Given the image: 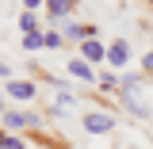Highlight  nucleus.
<instances>
[{
    "label": "nucleus",
    "mask_w": 153,
    "mask_h": 149,
    "mask_svg": "<svg viewBox=\"0 0 153 149\" xmlns=\"http://www.w3.org/2000/svg\"><path fill=\"white\" fill-rule=\"evenodd\" d=\"M111 126H115V119L103 115V111H92L88 119H84V130H88V134H107Z\"/></svg>",
    "instance_id": "nucleus-1"
},
{
    "label": "nucleus",
    "mask_w": 153,
    "mask_h": 149,
    "mask_svg": "<svg viewBox=\"0 0 153 149\" xmlns=\"http://www.w3.org/2000/svg\"><path fill=\"white\" fill-rule=\"evenodd\" d=\"M38 119L35 115H23V111H8L4 115V126H8V130H23V126H35Z\"/></svg>",
    "instance_id": "nucleus-2"
},
{
    "label": "nucleus",
    "mask_w": 153,
    "mask_h": 149,
    "mask_svg": "<svg viewBox=\"0 0 153 149\" xmlns=\"http://www.w3.org/2000/svg\"><path fill=\"white\" fill-rule=\"evenodd\" d=\"M8 96L23 103V99H31V96H35V84H31V80H12V84H8Z\"/></svg>",
    "instance_id": "nucleus-3"
},
{
    "label": "nucleus",
    "mask_w": 153,
    "mask_h": 149,
    "mask_svg": "<svg viewBox=\"0 0 153 149\" xmlns=\"http://www.w3.org/2000/svg\"><path fill=\"white\" fill-rule=\"evenodd\" d=\"M84 57H88V61H103V57H107V50H103L100 42H92V38H88V42H84Z\"/></svg>",
    "instance_id": "nucleus-4"
},
{
    "label": "nucleus",
    "mask_w": 153,
    "mask_h": 149,
    "mask_svg": "<svg viewBox=\"0 0 153 149\" xmlns=\"http://www.w3.org/2000/svg\"><path fill=\"white\" fill-rule=\"evenodd\" d=\"M107 57H111V65H126V42H111Z\"/></svg>",
    "instance_id": "nucleus-5"
},
{
    "label": "nucleus",
    "mask_w": 153,
    "mask_h": 149,
    "mask_svg": "<svg viewBox=\"0 0 153 149\" xmlns=\"http://www.w3.org/2000/svg\"><path fill=\"white\" fill-rule=\"evenodd\" d=\"M73 4H76V0H50V16H69Z\"/></svg>",
    "instance_id": "nucleus-6"
},
{
    "label": "nucleus",
    "mask_w": 153,
    "mask_h": 149,
    "mask_svg": "<svg viewBox=\"0 0 153 149\" xmlns=\"http://www.w3.org/2000/svg\"><path fill=\"white\" fill-rule=\"evenodd\" d=\"M69 73H73V76H80V80H92V69H88L84 61H69Z\"/></svg>",
    "instance_id": "nucleus-7"
},
{
    "label": "nucleus",
    "mask_w": 153,
    "mask_h": 149,
    "mask_svg": "<svg viewBox=\"0 0 153 149\" xmlns=\"http://www.w3.org/2000/svg\"><path fill=\"white\" fill-rule=\"evenodd\" d=\"M42 42H46V35H38V31H31V35H23V46H27V50H38Z\"/></svg>",
    "instance_id": "nucleus-8"
},
{
    "label": "nucleus",
    "mask_w": 153,
    "mask_h": 149,
    "mask_svg": "<svg viewBox=\"0 0 153 149\" xmlns=\"http://www.w3.org/2000/svg\"><path fill=\"white\" fill-rule=\"evenodd\" d=\"M0 149H23V142L12 138V134H0Z\"/></svg>",
    "instance_id": "nucleus-9"
},
{
    "label": "nucleus",
    "mask_w": 153,
    "mask_h": 149,
    "mask_svg": "<svg viewBox=\"0 0 153 149\" xmlns=\"http://www.w3.org/2000/svg\"><path fill=\"white\" fill-rule=\"evenodd\" d=\"M19 27H23V31L31 35V31H35V16H23V19H19Z\"/></svg>",
    "instance_id": "nucleus-10"
},
{
    "label": "nucleus",
    "mask_w": 153,
    "mask_h": 149,
    "mask_svg": "<svg viewBox=\"0 0 153 149\" xmlns=\"http://www.w3.org/2000/svg\"><path fill=\"white\" fill-rule=\"evenodd\" d=\"M146 69H149V73H153V54H146Z\"/></svg>",
    "instance_id": "nucleus-11"
},
{
    "label": "nucleus",
    "mask_w": 153,
    "mask_h": 149,
    "mask_svg": "<svg viewBox=\"0 0 153 149\" xmlns=\"http://www.w3.org/2000/svg\"><path fill=\"white\" fill-rule=\"evenodd\" d=\"M8 73H12V69H8V65H4V61H0V76H8Z\"/></svg>",
    "instance_id": "nucleus-12"
},
{
    "label": "nucleus",
    "mask_w": 153,
    "mask_h": 149,
    "mask_svg": "<svg viewBox=\"0 0 153 149\" xmlns=\"http://www.w3.org/2000/svg\"><path fill=\"white\" fill-rule=\"evenodd\" d=\"M23 4H27V8H38V4H42V0H23Z\"/></svg>",
    "instance_id": "nucleus-13"
},
{
    "label": "nucleus",
    "mask_w": 153,
    "mask_h": 149,
    "mask_svg": "<svg viewBox=\"0 0 153 149\" xmlns=\"http://www.w3.org/2000/svg\"><path fill=\"white\" fill-rule=\"evenodd\" d=\"M149 8H153V0H149Z\"/></svg>",
    "instance_id": "nucleus-14"
}]
</instances>
